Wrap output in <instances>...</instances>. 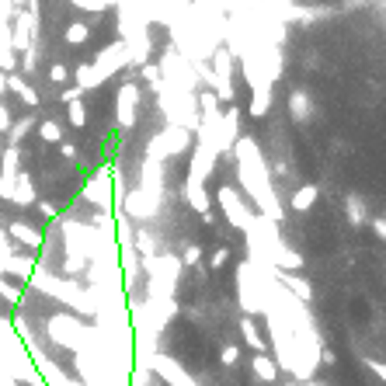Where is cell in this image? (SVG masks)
I'll return each mask as SVG.
<instances>
[{
    "label": "cell",
    "mask_w": 386,
    "mask_h": 386,
    "mask_svg": "<svg viewBox=\"0 0 386 386\" xmlns=\"http://www.w3.org/2000/svg\"><path fill=\"white\" fill-rule=\"evenodd\" d=\"M254 369H258V376H261V379H271V376H275V365H271L268 358H261V355H258V362H254Z\"/></svg>",
    "instance_id": "1"
}]
</instances>
